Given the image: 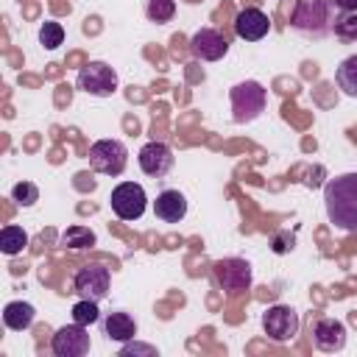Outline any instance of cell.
Segmentation results:
<instances>
[{
    "label": "cell",
    "instance_id": "1",
    "mask_svg": "<svg viewBox=\"0 0 357 357\" xmlns=\"http://www.w3.org/2000/svg\"><path fill=\"white\" fill-rule=\"evenodd\" d=\"M326 218L340 231H357V173L329 178L324 187Z\"/></svg>",
    "mask_w": 357,
    "mask_h": 357
},
{
    "label": "cell",
    "instance_id": "2",
    "mask_svg": "<svg viewBox=\"0 0 357 357\" xmlns=\"http://www.w3.org/2000/svg\"><path fill=\"white\" fill-rule=\"evenodd\" d=\"M329 3L335 0H298L296 3V11H293V28L298 33H307V36H324L332 31V11H329Z\"/></svg>",
    "mask_w": 357,
    "mask_h": 357
},
{
    "label": "cell",
    "instance_id": "3",
    "mask_svg": "<svg viewBox=\"0 0 357 357\" xmlns=\"http://www.w3.org/2000/svg\"><path fill=\"white\" fill-rule=\"evenodd\" d=\"M231 98V112H234V123H251L265 112L268 103V92L259 81H240L231 86L229 92Z\"/></svg>",
    "mask_w": 357,
    "mask_h": 357
},
{
    "label": "cell",
    "instance_id": "4",
    "mask_svg": "<svg viewBox=\"0 0 357 357\" xmlns=\"http://www.w3.org/2000/svg\"><path fill=\"white\" fill-rule=\"evenodd\" d=\"M128 165V148L120 139H98L89 145V167L103 176H120Z\"/></svg>",
    "mask_w": 357,
    "mask_h": 357
},
{
    "label": "cell",
    "instance_id": "5",
    "mask_svg": "<svg viewBox=\"0 0 357 357\" xmlns=\"http://www.w3.org/2000/svg\"><path fill=\"white\" fill-rule=\"evenodd\" d=\"M109 204H112V212L120 218V220H139L145 206H148V195L142 190V184H134V181H123L112 190L109 195Z\"/></svg>",
    "mask_w": 357,
    "mask_h": 357
},
{
    "label": "cell",
    "instance_id": "6",
    "mask_svg": "<svg viewBox=\"0 0 357 357\" xmlns=\"http://www.w3.org/2000/svg\"><path fill=\"white\" fill-rule=\"evenodd\" d=\"M109 268L100 265V262H89L84 268H78V273L73 276V290L81 296V298H89V301H100L106 298L109 293Z\"/></svg>",
    "mask_w": 357,
    "mask_h": 357
},
{
    "label": "cell",
    "instance_id": "7",
    "mask_svg": "<svg viewBox=\"0 0 357 357\" xmlns=\"http://www.w3.org/2000/svg\"><path fill=\"white\" fill-rule=\"evenodd\" d=\"M78 89L95 98H109L117 89V73L103 61H89L78 73Z\"/></svg>",
    "mask_w": 357,
    "mask_h": 357
},
{
    "label": "cell",
    "instance_id": "8",
    "mask_svg": "<svg viewBox=\"0 0 357 357\" xmlns=\"http://www.w3.org/2000/svg\"><path fill=\"white\" fill-rule=\"evenodd\" d=\"M262 329L271 340L276 343H287L296 337L298 332V312L293 307H284V304H276V307H268L265 315H262Z\"/></svg>",
    "mask_w": 357,
    "mask_h": 357
},
{
    "label": "cell",
    "instance_id": "9",
    "mask_svg": "<svg viewBox=\"0 0 357 357\" xmlns=\"http://www.w3.org/2000/svg\"><path fill=\"white\" fill-rule=\"evenodd\" d=\"M89 335H86V326L81 324H67L61 329H56L53 340H50V349L56 357H84L89 351Z\"/></svg>",
    "mask_w": 357,
    "mask_h": 357
},
{
    "label": "cell",
    "instance_id": "10",
    "mask_svg": "<svg viewBox=\"0 0 357 357\" xmlns=\"http://www.w3.org/2000/svg\"><path fill=\"white\" fill-rule=\"evenodd\" d=\"M137 162H139V170H142L145 176H151V178H165V176L173 170L176 156H173V151H170L165 142H156V139H153V142H148V145L139 148Z\"/></svg>",
    "mask_w": 357,
    "mask_h": 357
},
{
    "label": "cell",
    "instance_id": "11",
    "mask_svg": "<svg viewBox=\"0 0 357 357\" xmlns=\"http://www.w3.org/2000/svg\"><path fill=\"white\" fill-rule=\"evenodd\" d=\"M215 279L223 287V293L237 296L251 287V265L245 259H220L215 265Z\"/></svg>",
    "mask_w": 357,
    "mask_h": 357
},
{
    "label": "cell",
    "instance_id": "12",
    "mask_svg": "<svg viewBox=\"0 0 357 357\" xmlns=\"http://www.w3.org/2000/svg\"><path fill=\"white\" fill-rule=\"evenodd\" d=\"M190 53L195 59H201V61H218V59H223L229 53V42L215 28H201L190 39Z\"/></svg>",
    "mask_w": 357,
    "mask_h": 357
},
{
    "label": "cell",
    "instance_id": "13",
    "mask_svg": "<svg viewBox=\"0 0 357 357\" xmlns=\"http://www.w3.org/2000/svg\"><path fill=\"white\" fill-rule=\"evenodd\" d=\"M268 31H271V20H268V14L262 8L248 6L234 17V33L240 39H245V42H259Z\"/></svg>",
    "mask_w": 357,
    "mask_h": 357
},
{
    "label": "cell",
    "instance_id": "14",
    "mask_svg": "<svg viewBox=\"0 0 357 357\" xmlns=\"http://www.w3.org/2000/svg\"><path fill=\"white\" fill-rule=\"evenodd\" d=\"M312 340L321 351H340L346 346V326L335 318H321L312 326Z\"/></svg>",
    "mask_w": 357,
    "mask_h": 357
},
{
    "label": "cell",
    "instance_id": "15",
    "mask_svg": "<svg viewBox=\"0 0 357 357\" xmlns=\"http://www.w3.org/2000/svg\"><path fill=\"white\" fill-rule=\"evenodd\" d=\"M153 215L162 223H178L187 215V198L178 190H162L153 201Z\"/></svg>",
    "mask_w": 357,
    "mask_h": 357
},
{
    "label": "cell",
    "instance_id": "16",
    "mask_svg": "<svg viewBox=\"0 0 357 357\" xmlns=\"http://www.w3.org/2000/svg\"><path fill=\"white\" fill-rule=\"evenodd\" d=\"M103 335L109 340H117V343H128L137 337V324L128 312H109L103 318Z\"/></svg>",
    "mask_w": 357,
    "mask_h": 357
},
{
    "label": "cell",
    "instance_id": "17",
    "mask_svg": "<svg viewBox=\"0 0 357 357\" xmlns=\"http://www.w3.org/2000/svg\"><path fill=\"white\" fill-rule=\"evenodd\" d=\"M33 315H36V310H33L28 301H8V304L3 307V324H6L8 329H14V332L28 329V326L33 324Z\"/></svg>",
    "mask_w": 357,
    "mask_h": 357
},
{
    "label": "cell",
    "instance_id": "18",
    "mask_svg": "<svg viewBox=\"0 0 357 357\" xmlns=\"http://www.w3.org/2000/svg\"><path fill=\"white\" fill-rule=\"evenodd\" d=\"M335 81H337V86L343 89V95L357 98V56H349V59H343V61L337 64Z\"/></svg>",
    "mask_w": 357,
    "mask_h": 357
},
{
    "label": "cell",
    "instance_id": "19",
    "mask_svg": "<svg viewBox=\"0 0 357 357\" xmlns=\"http://www.w3.org/2000/svg\"><path fill=\"white\" fill-rule=\"evenodd\" d=\"M25 245H28V234H25L22 226H6V229L0 231V248H3V254L14 257V254H20Z\"/></svg>",
    "mask_w": 357,
    "mask_h": 357
},
{
    "label": "cell",
    "instance_id": "20",
    "mask_svg": "<svg viewBox=\"0 0 357 357\" xmlns=\"http://www.w3.org/2000/svg\"><path fill=\"white\" fill-rule=\"evenodd\" d=\"M61 245L64 248H92L95 245V231H89L86 226H70L64 234H61Z\"/></svg>",
    "mask_w": 357,
    "mask_h": 357
},
{
    "label": "cell",
    "instance_id": "21",
    "mask_svg": "<svg viewBox=\"0 0 357 357\" xmlns=\"http://www.w3.org/2000/svg\"><path fill=\"white\" fill-rule=\"evenodd\" d=\"M73 321L81 324V326H92L100 321V310H98V301H89V298H81L73 304Z\"/></svg>",
    "mask_w": 357,
    "mask_h": 357
},
{
    "label": "cell",
    "instance_id": "22",
    "mask_svg": "<svg viewBox=\"0 0 357 357\" xmlns=\"http://www.w3.org/2000/svg\"><path fill=\"white\" fill-rule=\"evenodd\" d=\"M145 14L151 22H170L176 14V0H148L145 3Z\"/></svg>",
    "mask_w": 357,
    "mask_h": 357
},
{
    "label": "cell",
    "instance_id": "23",
    "mask_svg": "<svg viewBox=\"0 0 357 357\" xmlns=\"http://www.w3.org/2000/svg\"><path fill=\"white\" fill-rule=\"evenodd\" d=\"M332 31H335V36L343 39V42H357V11H349V14L335 17Z\"/></svg>",
    "mask_w": 357,
    "mask_h": 357
},
{
    "label": "cell",
    "instance_id": "24",
    "mask_svg": "<svg viewBox=\"0 0 357 357\" xmlns=\"http://www.w3.org/2000/svg\"><path fill=\"white\" fill-rule=\"evenodd\" d=\"M39 42L45 45V50H56V47L64 42V28H61L59 22H53V20L42 22V28H39Z\"/></svg>",
    "mask_w": 357,
    "mask_h": 357
},
{
    "label": "cell",
    "instance_id": "25",
    "mask_svg": "<svg viewBox=\"0 0 357 357\" xmlns=\"http://www.w3.org/2000/svg\"><path fill=\"white\" fill-rule=\"evenodd\" d=\"M11 198L20 204V206H33L39 201V187L31 184V181H20L11 187Z\"/></svg>",
    "mask_w": 357,
    "mask_h": 357
},
{
    "label": "cell",
    "instance_id": "26",
    "mask_svg": "<svg viewBox=\"0 0 357 357\" xmlns=\"http://www.w3.org/2000/svg\"><path fill=\"white\" fill-rule=\"evenodd\" d=\"M293 243H296V237H293L290 231H279V234L273 237V243H271V245H273V251H276V254H287V251L293 248Z\"/></svg>",
    "mask_w": 357,
    "mask_h": 357
},
{
    "label": "cell",
    "instance_id": "27",
    "mask_svg": "<svg viewBox=\"0 0 357 357\" xmlns=\"http://www.w3.org/2000/svg\"><path fill=\"white\" fill-rule=\"evenodd\" d=\"M120 354H156V349L153 346H148V343H123V349H120Z\"/></svg>",
    "mask_w": 357,
    "mask_h": 357
},
{
    "label": "cell",
    "instance_id": "28",
    "mask_svg": "<svg viewBox=\"0 0 357 357\" xmlns=\"http://www.w3.org/2000/svg\"><path fill=\"white\" fill-rule=\"evenodd\" d=\"M335 6H337L343 14H349V11H357V0H335Z\"/></svg>",
    "mask_w": 357,
    "mask_h": 357
}]
</instances>
